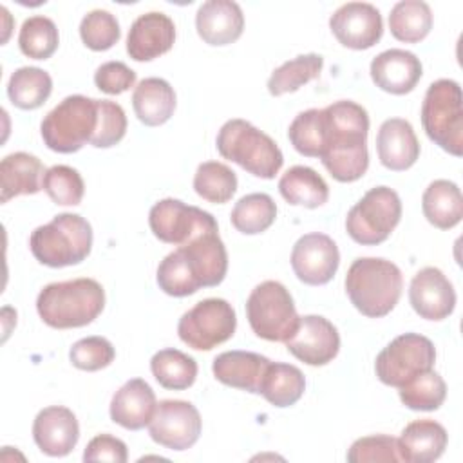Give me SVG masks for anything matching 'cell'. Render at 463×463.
I'll return each instance as SVG.
<instances>
[{"instance_id": "1", "label": "cell", "mask_w": 463, "mask_h": 463, "mask_svg": "<svg viewBox=\"0 0 463 463\" xmlns=\"http://www.w3.org/2000/svg\"><path fill=\"white\" fill-rule=\"evenodd\" d=\"M322 116V165L338 183L358 181L369 166L367 110L351 99H340L324 107Z\"/></svg>"}, {"instance_id": "2", "label": "cell", "mask_w": 463, "mask_h": 463, "mask_svg": "<svg viewBox=\"0 0 463 463\" xmlns=\"http://www.w3.org/2000/svg\"><path fill=\"white\" fill-rule=\"evenodd\" d=\"M105 307V291L94 279H72L47 284L36 298L40 318L54 329L83 327Z\"/></svg>"}, {"instance_id": "3", "label": "cell", "mask_w": 463, "mask_h": 463, "mask_svg": "<svg viewBox=\"0 0 463 463\" xmlns=\"http://www.w3.org/2000/svg\"><path fill=\"white\" fill-rule=\"evenodd\" d=\"M403 277L400 268L382 257L353 260L345 275V293L351 304L369 318L389 315L402 297Z\"/></svg>"}, {"instance_id": "4", "label": "cell", "mask_w": 463, "mask_h": 463, "mask_svg": "<svg viewBox=\"0 0 463 463\" xmlns=\"http://www.w3.org/2000/svg\"><path fill=\"white\" fill-rule=\"evenodd\" d=\"M33 257L49 268H65L83 262L92 248V228L78 213H58L51 222L38 226L29 237Z\"/></svg>"}, {"instance_id": "5", "label": "cell", "mask_w": 463, "mask_h": 463, "mask_svg": "<svg viewBox=\"0 0 463 463\" xmlns=\"http://www.w3.org/2000/svg\"><path fill=\"white\" fill-rule=\"evenodd\" d=\"M217 152L260 179H273L282 168L279 145L246 119H228L215 139Z\"/></svg>"}, {"instance_id": "6", "label": "cell", "mask_w": 463, "mask_h": 463, "mask_svg": "<svg viewBox=\"0 0 463 463\" xmlns=\"http://www.w3.org/2000/svg\"><path fill=\"white\" fill-rule=\"evenodd\" d=\"M458 81L441 78L429 85L421 103V125L430 141L445 152L463 154V105Z\"/></svg>"}, {"instance_id": "7", "label": "cell", "mask_w": 463, "mask_h": 463, "mask_svg": "<svg viewBox=\"0 0 463 463\" xmlns=\"http://www.w3.org/2000/svg\"><path fill=\"white\" fill-rule=\"evenodd\" d=\"M98 127V99L81 94L63 98L42 119L40 132L52 152L72 154L90 143Z\"/></svg>"}, {"instance_id": "8", "label": "cell", "mask_w": 463, "mask_h": 463, "mask_svg": "<svg viewBox=\"0 0 463 463\" xmlns=\"http://www.w3.org/2000/svg\"><path fill=\"white\" fill-rule=\"evenodd\" d=\"M246 318L259 338L286 342L295 333L300 317L286 286L277 280H264L251 289L246 300Z\"/></svg>"}, {"instance_id": "9", "label": "cell", "mask_w": 463, "mask_h": 463, "mask_svg": "<svg viewBox=\"0 0 463 463\" xmlns=\"http://www.w3.org/2000/svg\"><path fill=\"white\" fill-rule=\"evenodd\" d=\"M402 219L400 195L389 186H374L347 212V235L362 246H376L389 239Z\"/></svg>"}, {"instance_id": "10", "label": "cell", "mask_w": 463, "mask_h": 463, "mask_svg": "<svg viewBox=\"0 0 463 463\" xmlns=\"http://www.w3.org/2000/svg\"><path fill=\"white\" fill-rule=\"evenodd\" d=\"M237 327L232 304L224 298H204L190 307L177 322L181 342L195 351H210L230 340Z\"/></svg>"}, {"instance_id": "11", "label": "cell", "mask_w": 463, "mask_h": 463, "mask_svg": "<svg viewBox=\"0 0 463 463\" xmlns=\"http://www.w3.org/2000/svg\"><path fill=\"white\" fill-rule=\"evenodd\" d=\"M434 362L436 347L427 336L403 333L378 353L374 371L382 383L400 389L418 373L432 369Z\"/></svg>"}, {"instance_id": "12", "label": "cell", "mask_w": 463, "mask_h": 463, "mask_svg": "<svg viewBox=\"0 0 463 463\" xmlns=\"http://www.w3.org/2000/svg\"><path fill=\"white\" fill-rule=\"evenodd\" d=\"M148 226L156 239L174 246H181L203 232L219 230L212 213L174 197L161 199L150 208Z\"/></svg>"}, {"instance_id": "13", "label": "cell", "mask_w": 463, "mask_h": 463, "mask_svg": "<svg viewBox=\"0 0 463 463\" xmlns=\"http://www.w3.org/2000/svg\"><path fill=\"white\" fill-rule=\"evenodd\" d=\"M203 420L197 407L184 400H161L148 423L150 438L170 450H186L201 436Z\"/></svg>"}, {"instance_id": "14", "label": "cell", "mask_w": 463, "mask_h": 463, "mask_svg": "<svg viewBox=\"0 0 463 463\" xmlns=\"http://www.w3.org/2000/svg\"><path fill=\"white\" fill-rule=\"evenodd\" d=\"M340 264L336 242L320 232L302 235L291 250V268L297 279L307 286L327 284Z\"/></svg>"}, {"instance_id": "15", "label": "cell", "mask_w": 463, "mask_h": 463, "mask_svg": "<svg viewBox=\"0 0 463 463\" xmlns=\"http://www.w3.org/2000/svg\"><path fill=\"white\" fill-rule=\"evenodd\" d=\"M284 344L295 358L318 367L329 364L338 354L340 335L327 318L320 315H306L298 318L295 333Z\"/></svg>"}, {"instance_id": "16", "label": "cell", "mask_w": 463, "mask_h": 463, "mask_svg": "<svg viewBox=\"0 0 463 463\" xmlns=\"http://www.w3.org/2000/svg\"><path fill=\"white\" fill-rule=\"evenodd\" d=\"M335 38L347 49L364 51L380 42L383 22L380 11L367 2H347L329 18Z\"/></svg>"}, {"instance_id": "17", "label": "cell", "mask_w": 463, "mask_h": 463, "mask_svg": "<svg viewBox=\"0 0 463 463\" xmlns=\"http://www.w3.org/2000/svg\"><path fill=\"white\" fill-rule=\"evenodd\" d=\"M409 302L421 318L443 320L456 307V291L439 268L427 266L412 277Z\"/></svg>"}, {"instance_id": "18", "label": "cell", "mask_w": 463, "mask_h": 463, "mask_svg": "<svg viewBox=\"0 0 463 463\" xmlns=\"http://www.w3.org/2000/svg\"><path fill=\"white\" fill-rule=\"evenodd\" d=\"M33 439L47 456L63 458L71 454L80 439L76 414L63 405L42 409L33 421Z\"/></svg>"}, {"instance_id": "19", "label": "cell", "mask_w": 463, "mask_h": 463, "mask_svg": "<svg viewBox=\"0 0 463 463\" xmlns=\"http://www.w3.org/2000/svg\"><path fill=\"white\" fill-rule=\"evenodd\" d=\"M175 42V25L161 11L137 16L127 34V52L136 61H150L168 52Z\"/></svg>"}, {"instance_id": "20", "label": "cell", "mask_w": 463, "mask_h": 463, "mask_svg": "<svg viewBox=\"0 0 463 463\" xmlns=\"http://www.w3.org/2000/svg\"><path fill=\"white\" fill-rule=\"evenodd\" d=\"M201 288L219 286L228 271V253L219 230H208L177 246Z\"/></svg>"}, {"instance_id": "21", "label": "cell", "mask_w": 463, "mask_h": 463, "mask_svg": "<svg viewBox=\"0 0 463 463\" xmlns=\"http://www.w3.org/2000/svg\"><path fill=\"white\" fill-rule=\"evenodd\" d=\"M369 72L378 89L394 96H403L418 85L423 67L414 52L405 49H387L373 58Z\"/></svg>"}, {"instance_id": "22", "label": "cell", "mask_w": 463, "mask_h": 463, "mask_svg": "<svg viewBox=\"0 0 463 463\" xmlns=\"http://www.w3.org/2000/svg\"><path fill=\"white\" fill-rule=\"evenodd\" d=\"M195 29L208 45L233 43L244 29L242 9L232 0H208L197 9Z\"/></svg>"}, {"instance_id": "23", "label": "cell", "mask_w": 463, "mask_h": 463, "mask_svg": "<svg viewBox=\"0 0 463 463\" xmlns=\"http://www.w3.org/2000/svg\"><path fill=\"white\" fill-rule=\"evenodd\" d=\"M376 152L380 163L392 172L411 168L420 157V141L412 125L402 118L385 119L376 134Z\"/></svg>"}, {"instance_id": "24", "label": "cell", "mask_w": 463, "mask_h": 463, "mask_svg": "<svg viewBox=\"0 0 463 463\" xmlns=\"http://www.w3.org/2000/svg\"><path fill=\"white\" fill-rule=\"evenodd\" d=\"M269 362V358L251 351H224L213 358L212 371L221 383L259 394Z\"/></svg>"}, {"instance_id": "25", "label": "cell", "mask_w": 463, "mask_h": 463, "mask_svg": "<svg viewBox=\"0 0 463 463\" xmlns=\"http://www.w3.org/2000/svg\"><path fill=\"white\" fill-rule=\"evenodd\" d=\"M156 394L143 378L125 382L110 400V420L127 430L146 427L156 411Z\"/></svg>"}, {"instance_id": "26", "label": "cell", "mask_w": 463, "mask_h": 463, "mask_svg": "<svg viewBox=\"0 0 463 463\" xmlns=\"http://www.w3.org/2000/svg\"><path fill=\"white\" fill-rule=\"evenodd\" d=\"M45 168L42 161L27 152H13L0 163V203L18 195H33L42 190Z\"/></svg>"}, {"instance_id": "27", "label": "cell", "mask_w": 463, "mask_h": 463, "mask_svg": "<svg viewBox=\"0 0 463 463\" xmlns=\"http://www.w3.org/2000/svg\"><path fill=\"white\" fill-rule=\"evenodd\" d=\"M449 434L445 427L434 420H414L402 430L398 449L402 461L430 463L441 458L447 449Z\"/></svg>"}, {"instance_id": "28", "label": "cell", "mask_w": 463, "mask_h": 463, "mask_svg": "<svg viewBox=\"0 0 463 463\" xmlns=\"http://www.w3.org/2000/svg\"><path fill=\"white\" fill-rule=\"evenodd\" d=\"M132 107L143 125L159 127L166 123L175 110L174 87L163 78H145L132 92Z\"/></svg>"}, {"instance_id": "29", "label": "cell", "mask_w": 463, "mask_h": 463, "mask_svg": "<svg viewBox=\"0 0 463 463\" xmlns=\"http://www.w3.org/2000/svg\"><path fill=\"white\" fill-rule=\"evenodd\" d=\"M421 210L432 226L439 230L454 228L463 217V195L459 186L449 179L432 181L421 195Z\"/></svg>"}, {"instance_id": "30", "label": "cell", "mask_w": 463, "mask_h": 463, "mask_svg": "<svg viewBox=\"0 0 463 463\" xmlns=\"http://www.w3.org/2000/svg\"><path fill=\"white\" fill-rule=\"evenodd\" d=\"M279 192L289 204L304 208H318L329 199V186L324 177L304 165H295L282 174Z\"/></svg>"}, {"instance_id": "31", "label": "cell", "mask_w": 463, "mask_h": 463, "mask_svg": "<svg viewBox=\"0 0 463 463\" xmlns=\"http://www.w3.org/2000/svg\"><path fill=\"white\" fill-rule=\"evenodd\" d=\"M306 391V378L297 365L269 362L262 383L260 392L268 403L273 407H289L295 405Z\"/></svg>"}, {"instance_id": "32", "label": "cell", "mask_w": 463, "mask_h": 463, "mask_svg": "<svg viewBox=\"0 0 463 463\" xmlns=\"http://www.w3.org/2000/svg\"><path fill=\"white\" fill-rule=\"evenodd\" d=\"M52 92V78L40 67L16 69L7 83L9 101L22 110H34L42 107Z\"/></svg>"}, {"instance_id": "33", "label": "cell", "mask_w": 463, "mask_h": 463, "mask_svg": "<svg viewBox=\"0 0 463 463\" xmlns=\"http://www.w3.org/2000/svg\"><path fill=\"white\" fill-rule=\"evenodd\" d=\"M391 34L405 43L421 42L432 29V11L423 0H402L389 14Z\"/></svg>"}, {"instance_id": "34", "label": "cell", "mask_w": 463, "mask_h": 463, "mask_svg": "<svg viewBox=\"0 0 463 463\" xmlns=\"http://www.w3.org/2000/svg\"><path fill=\"white\" fill-rule=\"evenodd\" d=\"M150 371L161 387L184 391L197 378V362L179 349L166 347L152 356Z\"/></svg>"}, {"instance_id": "35", "label": "cell", "mask_w": 463, "mask_h": 463, "mask_svg": "<svg viewBox=\"0 0 463 463\" xmlns=\"http://www.w3.org/2000/svg\"><path fill=\"white\" fill-rule=\"evenodd\" d=\"M324 67V58L317 52L298 54L293 60L277 67L268 80V92L271 96H282L298 90L302 85L318 78Z\"/></svg>"}, {"instance_id": "36", "label": "cell", "mask_w": 463, "mask_h": 463, "mask_svg": "<svg viewBox=\"0 0 463 463\" xmlns=\"http://www.w3.org/2000/svg\"><path fill=\"white\" fill-rule=\"evenodd\" d=\"M277 217V204L268 194H248L241 197L232 213L230 221L233 228L244 235H257L266 232Z\"/></svg>"}, {"instance_id": "37", "label": "cell", "mask_w": 463, "mask_h": 463, "mask_svg": "<svg viewBox=\"0 0 463 463\" xmlns=\"http://www.w3.org/2000/svg\"><path fill=\"white\" fill-rule=\"evenodd\" d=\"M194 190L208 203L224 204L237 192V175L224 163L204 161L195 170Z\"/></svg>"}, {"instance_id": "38", "label": "cell", "mask_w": 463, "mask_h": 463, "mask_svg": "<svg viewBox=\"0 0 463 463\" xmlns=\"http://www.w3.org/2000/svg\"><path fill=\"white\" fill-rule=\"evenodd\" d=\"M398 394L411 411H436L447 398V385L436 371L427 369L403 383Z\"/></svg>"}, {"instance_id": "39", "label": "cell", "mask_w": 463, "mask_h": 463, "mask_svg": "<svg viewBox=\"0 0 463 463\" xmlns=\"http://www.w3.org/2000/svg\"><path fill=\"white\" fill-rule=\"evenodd\" d=\"M58 43V27L51 18L36 14L22 24L18 34V47L27 58L47 60L56 52Z\"/></svg>"}, {"instance_id": "40", "label": "cell", "mask_w": 463, "mask_h": 463, "mask_svg": "<svg viewBox=\"0 0 463 463\" xmlns=\"http://www.w3.org/2000/svg\"><path fill=\"white\" fill-rule=\"evenodd\" d=\"M293 148L306 157H320L324 148V116L322 109H307L295 116L288 128Z\"/></svg>"}, {"instance_id": "41", "label": "cell", "mask_w": 463, "mask_h": 463, "mask_svg": "<svg viewBox=\"0 0 463 463\" xmlns=\"http://www.w3.org/2000/svg\"><path fill=\"white\" fill-rule=\"evenodd\" d=\"M156 280L159 289L170 297H188L201 289L199 282L192 275L183 251L177 248L168 253L157 266Z\"/></svg>"}, {"instance_id": "42", "label": "cell", "mask_w": 463, "mask_h": 463, "mask_svg": "<svg viewBox=\"0 0 463 463\" xmlns=\"http://www.w3.org/2000/svg\"><path fill=\"white\" fill-rule=\"evenodd\" d=\"M42 188L54 204L76 206L81 203L85 184L80 172L67 165H54L47 168Z\"/></svg>"}, {"instance_id": "43", "label": "cell", "mask_w": 463, "mask_h": 463, "mask_svg": "<svg viewBox=\"0 0 463 463\" xmlns=\"http://www.w3.org/2000/svg\"><path fill=\"white\" fill-rule=\"evenodd\" d=\"M119 36L118 18L105 9H94L81 18L80 38L90 51H107L119 42Z\"/></svg>"}, {"instance_id": "44", "label": "cell", "mask_w": 463, "mask_h": 463, "mask_svg": "<svg viewBox=\"0 0 463 463\" xmlns=\"http://www.w3.org/2000/svg\"><path fill=\"white\" fill-rule=\"evenodd\" d=\"M127 134V116L119 103L110 99H98V127L90 139L96 148H110L118 145Z\"/></svg>"}, {"instance_id": "45", "label": "cell", "mask_w": 463, "mask_h": 463, "mask_svg": "<svg viewBox=\"0 0 463 463\" xmlns=\"http://www.w3.org/2000/svg\"><path fill=\"white\" fill-rule=\"evenodd\" d=\"M71 364L81 371H99L110 365L116 358L114 345L103 336H87L72 344L69 351Z\"/></svg>"}, {"instance_id": "46", "label": "cell", "mask_w": 463, "mask_h": 463, "mask_svg": "<svg viewBox=\"0 0 463 463\" xmlns=\"http://www.w3.org/2000/svg\"><path fill=\"white\" fill-rule=\"evenodd\" d=\"M349 463H374V461H402L398 439L387 434L364 436L353 441L347 450Z\"/></svg>"}, {"instance_id": "47", "label": "cell", "mask_w": 463, "mask_h": 463, "mask_svg": "<svg viewBox=\"0 0 463 463\" xmlns=\"http://www.w3.org/2000/svg\"><path fill=\"white\" fill-rule=\"evenodd\" d=\"M94 83L105 94H121L134 87L136 72L123 61H105L96 69Z\"/></svg>"}, {"instance_id": "48", "label": "cell", "mask_w": 463, "mask_h": 463, "mask_svg": "<svg viewBox=\"0 0 463 463\" xmlns=\"http://www.w3.org/2000/svg\"><path fill=\"white\" fill-rule=\"evenodd\" d=\"M85 461H110V463H125L128 459L127 445L110 434H98L94 436L85 450H83Z\"/></svg>"}]
</instances>
